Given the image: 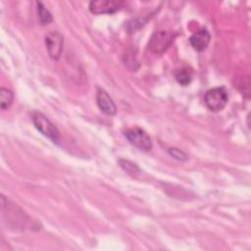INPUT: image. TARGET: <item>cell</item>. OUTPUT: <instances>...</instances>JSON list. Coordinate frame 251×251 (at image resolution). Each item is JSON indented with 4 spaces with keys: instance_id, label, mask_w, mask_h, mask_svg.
Listing matches in <instances>:
<instances>
[{
    "instance_id": "6da1fadb",
    "label": "cell",
    "mask_w": 251,
    "mask_h": 251,
    "mask_svg": "<svg viewBox=\"0 0 251 251\" xmlns=\"http://www.w3.org/2000/svg\"><path fill=\"white\" fill-rule=\"evenodd\" d=\"M227 101L228 93L224 86L211 88L204 95L205 105L212 112L222 111L227 104Z\"/></svg>"
},
{
    "instance_id": "7a4b0ae2",
    "label": "cell",
    "mask_w": 251,
    "mask_h": 251,
    "mask_svg": "<svg viewBox=\"0 0 251 251\" xmlns=\"http://www.w3.org/2000/svg\"><path fill=\"white\" fill-rule=\"evenodd\" d=\"M176 34L170 30L155 31L150 37L148 47L156 54L164 53L174 42Z\"/></svg>"
},
{
    "instance_id": "3957f363",
    "label": "cell",
    "mask_w": 251,
    "mask_h": 251,
    "mask_svg": "<svg viewBox=\"0 0 251 251\" xmlns=\"http://www.w3.org/2000/svg\"><path fill=\"white\" fill-rule=\"evenodd\" d=\"M124 134L130 144L140 150L148 151L152 148V140L150 136L140 127L126 128L124 131Z\"/></svg>"
},
{
    "instance_id": "277c9868",
    "label": "cell",
    "mask_w": 251,
    "mask_h": 251,
    "mask_svg": "<svg viewBox=\"0 0 251 251\" xmlns=\"http://www.w3.org/2000/svg\"><path fill=\"white\" fill-rule=\"evenodd\" d=\"M32 122L37 130L40 131L44 136L48 137L54 142L58 141L59 130L46 116H44L42 113L36 112L32 115Z\"/></svg>"
},
{
    "instance_id": "5b68a950",
    "label": "cell",
    "mask_w": 251,
    "mask_h": 251,
    "mask_svg": "<svg viewBox=\"0 0 251 251\" xmlns=\"http://www.w3.org/2000/svg\"><path fill=\"white\" fill-rule=\"evenodd\" d=\"M45 45L51 59L58 60L63 52L64 38L58 31H51L45 37Z\"/></svg>"
},
{
    "instance_id": "8992f818",
    "label": "cell",
    "mask_w": 251,
    "mask_h": 251,
    "mask_svg": "<svg viewBox=\"0 0 251 251\" xmlns=\"http://www.w3.org/2000/svg\"><path fill=\"white\" fill-rule=\"evenodd\" d=\"M122 1H91L89 3V10L92 14H113L119 11L123 7Z\"/></svg>"
},
{
    "instance_id": "52a82bcc",
    "label": "cell",
    "mask_w": 251,
    "mask_h": 251,
    "mask_svg": "<svg viewBox=\"0 0 251 251\" xmlns=\"http://www.w3.org/2000/svg\"><path fill=\"white\" fill-rule=\"evenodd\" d=\"M96 103L99 109L108 116H114L117 113V107L110 95L103 89H98L96 92Z\"/></svg>"
},
{
    "instance_id": "ba28073f",
    "label": "cell",
    "mask_w": 251,
    "mask_h": 251,
    "mask_svg": "<svg viewBox=\"0 0 251 251\" xmlns=\"http://www.w3.org/2000/svg\"><path fill=\"white\" fill-rule=\"evenodd\" d=\"M211 35L206 28H200L189 37L191 46L197 51L205 50L210 43Z\"/></svg>"
},
{
    "instance_id": "9c48e42d",
    "label": "cell",
    "mask_w": 251,
    "mask_h": 251,
    "mask_svg": "<svg viewBox=\"0 0 251 251\" xmlns=\"http://www.w3.org/2000/svg\"><path fill=\"white\" fill-rule=\"evenodd\" d=\"M176 80L181 85H187L192 80V72L188 68H181L175 73Z\"/></svg>"
},
{
    "instance_id": "30bf717a",
    "label": "cell",
    "mask_w": 251,
    "mask_h": 251,
    "mask_svg": "<svg viewBox=\"0 0 251 251\" xmlns=\"http://www.w3.org/2000/svg\"><path fill=\"white\" fill-rule=\"evenodd\" d=\"M36 5H37V13H38L40 24L42 25H49L53 21L51 13L45 8V6L41 2H36Z\"/></svg>"
},
{
    "instance_id": "8fae6325",
    "label": "cell",
    "mask_w": 251,
    "mask_h": 251,
    "mask_svg": "<svg viewBox=\"0 0 251 251\" xmlns=\"http://www.w3.org/2000/svg\"><path fill=\"white\" fill-rule=\"evenodd\" d=\"M14 100V94L11 90L2 87L0 89V104H1V109L6 110L8 109Z\"/></svg>"
},
{
    "instance_id": "7c38bea8",
    "label": "cell",
    "mask_w": 251,
    "mask_h": 251,
    "mask_svg": "<svg viewBox=\"0 0 251 251\" xmlns=\"http://www.w3.org/2000/svg\"><path fill=\"white\" fill-rule=\"evenodd\" d=\"M119 165L126 174H128L132 176L135 175H138L140 173V170L137 167V165L128 160H119Z\"/></svg>"
},
{
    "instance_id": "4fadbf2b",
    "label": "cell",
    "mask_w": 251,
    "mask_h": 251,
    "mask_svg": "<svg viewBox=\"0 0 251 251\" xmlns=\"http://www.w3.org/2000/svg\"><path fill=\"white\" fill-rule=\"evenodd\" d=\"M169 154L172 157H174L175 159L179 160V161H186L187 158H188L187 155L183 151H181V150H179L178 148H176V147L170 148L169 149Z\"/></svg>"
},
{
    "instance_id": "5bb4252c",
    "label": "cell",
    "mask_w": 251,
    "mask_h": 251,
    "mask_svg": "<svg viewBox=\"0 0 251 251\" xmlns=\"http://www.w3.org/2000/svg\"><path fill=\"white\" fill-rule=\"evenodd\" d=\"M125 64L131 70L135 71V68H134V64H137V61L135 59V56L132 55V53L130 54H127L125 55ZM138 65V64H137Z\"/></svg>"
}]
</instances>
